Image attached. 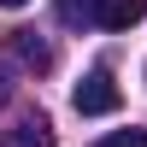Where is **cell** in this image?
Wrapping results in <instances>:
<instances>
[{
  "label": "cell",
  "instance_id": "1",
  "mask_svg": "<svg viewBox=\"0 0 147 147\" xmlns=\"http://www.w3.org/2000/svg\"><path fill=\"white\" fill-rule=\"evenodd\" d=\"M118 82H112V71H88V77L77 82V94H71V106H77L82 118H106V112H118Z\"/></svg>",
  "mask_w": 147,
  "mask_h": 147
},
{
  "label": "cell",
  "instance_id": "2",
  "mask_svg": "<svg viewBox=\"0 0 147 147\" xmlns=\"http://www.w3.org/2000/svg\"><path fill=\"white\" fill-rule=\"evenodd\" d=\"M88 18L100 24V30H129V24L147 18V0H94Z\"/></svg>",
  "mask_w": 147,
  "mask_h": 147
},
{
  "label": "cell",
  "instance_id": "3",
  "mask_svg": "<svg viewBox=\"0 0 147 147\" xmlns=\"http://www.w3.org/2000/svg\"><path fill=\"white\" fill-rule=\"evenodd\" d=\"M12 53H18L30 71H47V65H53V47L35 41V30H12Z\"/></svg>",
  "mask_w": 147,
  "mask_h": 147
},
{
  "label": "cell",
  "instance_id": "4",
  "mask_svg": "<svg viewBox=\"0 0 147 147\" xmlns=\"http://www.w3.org/2000/svg\"><path fill=\"white\" fill-rule=\"evenodd\" d=\"M12 147H53V124L47 118H24L12 129Z\"/></svg>",
  "mask_w": 147,
  "mask_h": 147
},
{
  "label": "cell",
  "instance_id": "5",
  "mask_svg": "<svg viewBox=\"0 0 147 147\" xmlns=\"http://www.w3.org/2000/svg\"><path fill=\"white\" fill-rule=\"evenodd\" d=\"M94 147H147V129H112V136H100Z\"/></svg>",
  "mask_w": 147,
  "mask_h": 147
},
{
  "label": "cell",
  "instance_id": "6",
  "mask_svg": "<svg viewBox=\"0 0 147 147\" xmlns=\"http://www.w3.org/2000/svg\"><path fill=\"white\" fill-rule=\"evenodd\" d=\"M59 18H65V24H77V18L88 24V6H82V0H65V6H59Z\"/></svg>",
  "mask_w": 147,
  "mask_h": 147
},
{
  "label": "cell",
  "instance_id": "7",
  "mask_svg": "<svg viewBox=\"0 0 147 147\" xmlns=\"http://www.w3.org/2000/svg\"><path fill=\"white\" fill-rule=\"evenodd\" d=\"M0 6H30V0H0Z\"/></svg>",
  "mask_w": 147,
  "mask_h": 147
}]
</instances>
